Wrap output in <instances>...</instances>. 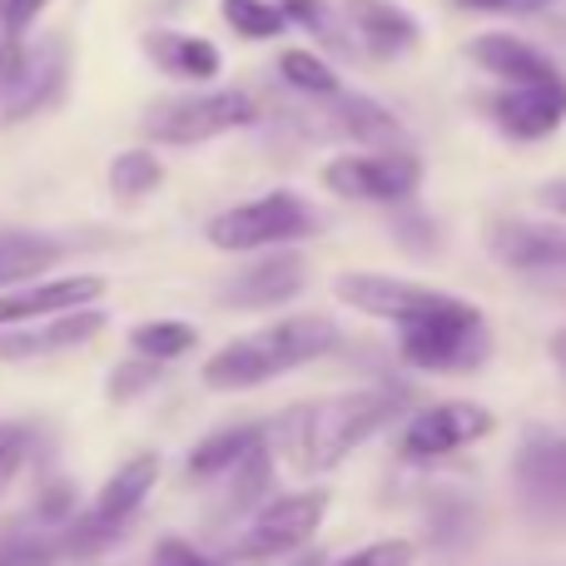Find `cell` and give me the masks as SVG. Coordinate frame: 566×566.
Masks as SVG:
<instances>
[{
    "instance_id": "52a82bcc",
    "label": "cell",
    "mask_w": 566,
    "mask_h": 566,
    "mask_svg": "<svg viewBox=\"0 0 566 566\" xmlns=\"http://www.w3.org/2000/svg\"><path fill=\"white\" fill-rule=\"evenodd\" d=\"M259 119V99L249 90H214V95H189L155 105L145 115V135L155 145H205L229 129H249Z\"/></svg>"
},
{
    "instance_id": "1f68e13d",
    "label": "cell",
    "mask_w": 566,
    "mask_h": 566,
    "mask_svg": "<svg viewBox=\"0 0 566 566\" xmlns=\"http://www.w3.org/2000/svg\"><path fill=\"white\" fill-rule=\"evenodd\" d=\"M155 382H159V363L129 358V363H119V368L109 373V398H115V402H135L139 392H149Z\"/></svg>"
},
{
    "instance_id": "2e32d148",
    "label": "cell",
    "mask_w": 566,
    "mask_h": 566,
    "mask_svg": "<svg viewBox=\"0 0 566 566\" xmlns=\"http://www.w3.org/2000/svg\"><path fill=\"white\" fill-rule=\"evenodd\" d=\"M488 109L512 139H542L566 119V75L542 80V85H512Z\"/></svg>"
},
{
    "instance_id": "6da1fadb",
    "label": "cell",
    "mask_w": 566,
    "mask_h": 566,
    "mask_svg": "<svg viewBox=\"0 0 566 566\" xmlns=\"http://www.w3.org/2000/svg\"><path fill=\"white\" fill-rule=\"evenodd\" d=\"M398 412H408V392L402 388L343 392V398H328V402L289 408L283 418L264 428V442L293 472H323V468H338L353 448H363L373 432H382Z\"/></svg>"
},
{
    "instance_id": "5bb4252c",
    "label": "cell",
    "mask_w": 566,
    "mask_h": 566,
    "mask_svg": "<svg viewBox=\"0 0 566 566\" xmlns=\"http://www.w3.org/2000/svg\"><path fill=\"white\" fill-rule=\"evenodd\" d=\"M303 283H308V269H303L298 254H269V259H259V264L229 274V283L219 289V303H229V308H244V313H254V308H283L293 293H303Z\"/></svg>"
},
{
    "instance_id": "d4e9b609",
    "label": "cell",
    "mask_w": 566,
    "mask_h": 566,
    "mask_svg": "<svg viewBox=\"0 0 566 566\" xmlns=\"http://www.w3.org/2000/svg\"><path fill=\"white\" fill-rule=\"evenodd\" d=\"M60 259L55 239L40 234H0V289H20L35 274H45L50 264Z\"/></svg>"
},
{
    "instance_id": "d6986e66",
    "label": "cell",
    "mask_w": 566,
    "mask_h": 566,
    "mask_svg": "<svg viewBox=\"0 0 566 566\" xmlns=\"http://www.w3.org/2000/svg\"><path fill=\"white\" fill-rule=\"evenodd\" d=\"M468 55L478 60L488 75L507 80V85H542V80H557L562 70L542 55L537 45H527L522 35H478L468 45Z\"/></svg>"
},
{
    "instance_id": "d6a6232c",
    "label": "cell",
    "mask_w": 566,
    "mask_h": 566,
    "mask_svg": "<svg viewBox=\"0 0 566 566\" xmlns=\"http://www.w3.org/2000/svg\"><path fill=\"white\" fill-rule=\"evenodd\" d=\"M279 10H283V20H298L303 30L323 35L328 45H343V40L333 35V15H328V6H323V0H279Z\"/></svg>"
},
{
    "instance_id": "e575fe53",
    "label": "cell",
    "mask_w": 566,
    "mask_h": 566,
    "mask_svg": "<svg viewBox=\"0 0 566 566\" xmlns=\"http://www.w3.org/2000/svg\"><path fill=\"white\" fill-rule=\"evenodd\" d=\"M462 10H488V15H532V10H547L552 0H458Z\"/></svg>"
},
{
    "instance_id": "ba28073f",
    "label": "cell",
    "mask_w": 566,
    "mask_h": 566,
    "mask_svg": "<svg viewBox=\"0 0 566 566\" xmlns=\"http://www.w3.org/2000/svg\"><path fill=\"white\" fill-rule=\"evenodd\" d=\"M323 185L358 205H402L422 185V159L408 149H378V155H343L323 165Z\"/></svg>"
},
{
    "instance_id": "f35d334b",
    "label": "cell",
    "mask_w": 566,
    "mask_h": 566,
    "mask_svg": "<svg viewBox=\"0 0 566 566\" xmlns=\"http://www.w3.org/2000/svg\"><path fill=\"white\" fill-rule=\"evenodd\" d=\"M293 566H298V562H293ZM303 566H328V562H323L318 552H313V557H303Z\"/></svg>"
},
{
    "instance_id": "ffe728a7",
    "label": "cell",
    "mask_w": 566,
    "mask_h": 566,
    "mask_svg": "<svg viewBox=\"0 0 566 566\" xmlns=\"http://www.w3.org/2000/svg\"><path fill=\"white\" fill-rule=\"evenodd\" d=\"M343 10H348L353 30L368 40V50L378 60L402 55V50H412L418 45V35H422L418 20H412L402 6H392V0H348Z\"/></svg>"
},
{
    "instance_id": "9c48e42d",
    "label": "cell",
    "mask_w": 566,
    "mask_h": 566,
    "mask_svg": "<svg viewBox=\"0 0 566 566\" xmlns=\"http://www.w3.org/2000/svg\"><path fill=\"white\" fill-rule=\"evenodd\" d=\"M60 85H65V45L60 40H40V45L6 40V50H0V105H6L10 125L45 109L60 95Z\"/></svg>"
},
{
    "instance_id": "277c9868",
    "label": "cell",
    "mask_w": 566,
    "mask_h": 566,
    "mask_svg": "<svg viewBox=\"0 0 566 566\" xmlns=\"http://www.w3.org/2000/svg\"><path fill=\"white\" fill-rule=\"evenodd\" d=\"M155 482H159V452H135L129 462H119L105 478V488L95 492V502L85 512H75L65 522V532H60L65 562H90L105 547H115L129 532V522L139 517V507L149 502Z\"/></svg>"
},
{
    "instance_id": "4dcf8cb0",
    "label": "cell",
    "mask_w": 566,
    "mask_h": 566,
    "mask_svg": "<svg viewBox=\"0 0 566 566\" xmlns=\"http://www.w3.org/2000/svg\"><path fill=\"white\" fill-rule=\"evenodd\" d=\"M418 562V542L408 537H382V542H368V547L348 552V557L328 562V566H412Z\"/></svg>"
},
{
    "instance_id": "44dd1931",
    "label": "cell",
    "mask_w": 566,
    "mask_h": 566,
    "mask_svg": "<svg viewBox=\"0 0 566 566\" xmlns=\"http://www.w3.org/2000/svg\"><path fill=\"white\" fill-rule=\"evenodd\" d=\"M224 478H229V488H224L219 522H249L269 502V488H274V452H269V442L249 448Z\"/></svg>"
},
{
    "instance_id": "f1b7e54d",
    "label": "cell",
    "mask_w": 566,
    "mask_h": 566,
    "mask_svg": "<svg viewBox=\"0 0 566 566\" xmlns=\"http://www.w3.org/2000/svg\"><path fill=\"white\" fill-rule=\"evenodd\" d=\"M224 20L234 25V35L244 40H274L283 35V10L269 6V0H224Z\"/></svg>"
},
{
    "instance_id": "3957f363",
    "label": "cell",
    "mask_w": 566,
    "mask_h": 566,
    "mask_svg": "<svg viewBox=\"0 0 566 566\" xmlns=\"http://www.w3.org/2000/svg\"><path fill=\"white\" fill-rule=\"evenodd\" d=\"M488 348L492 338L488 323H482V308L458 298V293H442L418 318L398 323V353L418 373H468L488 358Z\"/></svg>"
},
{
    "instance_id": "484cf974",
    "label": "cell",
    "mask_w": 566,
    "mask_h": 566,
    "mask_svg": "<svg viewBox=\"0 0 566 566\" xmlns=\"http://www.w3.org/2000/svg\"><path fill=\"white\" fill-rule=\"evenodd\" d=\"M195 343H199V328L195 323H179V318H155V323H135V328H129L135 358H149V363L185 358Z\"/></svg>"
},
{
    "instance_id": "e0dca14e",
    "label": "cell",
    "mask_w": 566,
    "mask_h": 566,
    "mask_svg": "<svg viewBox=\"0 0 566 566\" xmlns=\"http://www.w3.org/2000/svg\"><path fill=\"white\" fill-rule=\"evenodd\" d=\"M105 328V313L99 308H75L45 318L40 328H0V363H20V358H40V353H65L90 343Z\"/></svg>"
},
{
    "instance_id": "4fadbf2b",
    "label": "cell",
    "mask_w": 566,
    "mask_h": 566,
    "mask_svg": "<svg viewBox=\"0 0 566 566\" xmlns=\"http://www.w3.org/2000/svg\"><path fill=\"white\" fill-rule=\"evenodd\" d=\"M333 289H338V298L348 308L368 313V318H388V323L418 318L422 308H432L442 298V289H422V283L392 279V274H343Z\"/></svg>"
},
{
    "instance_id": "7c38bea8",
    "label": "cell",
    "mask_w": 566,
    "mask_h": 566,
    "mask_svg": "<svg viewBox=\"0 0 566 566\" xmlns=\"http://www.w3.org/2000/svg\"><path fill=\"white\" fill-rule=\"evenodd\" d=\"M303 129L313 139H348V145H392L402 139V125L382 105L363 95H328L323 109H303Z\"/></svg>"
},
{
    "instance_id": "8d00e7d4",
    "label": "cell",
    "mask_w": 566,
    "mask_h": 566,
    "mask_svg": "<svg viewBox=\"0 0 566 566\" xmlns=\"http://www.w3.org/2000/svg\"><path fill=\"white\" fill-rule=\"evenodd\" d=\"M537 205H547L552 214L566 219V179H552V185H542L537 189Z\"/></svg>"
},
{
    "instance_id": "7a4b0ae2",
    "label": "cell",
    "mask_w": 566,
    "mask_h": 566,
    "mask_svg": "<svg viewBox=\"0 0 566 566\" xmlns=\"http://www.w3.org/2000/svg\"><path fill=\"white\" fill-rule=\"evenodd\" d=\"M338 338L343 333L333 318H323V313H293V318L269 323V328L249 333V338L224 343V348L205 363V388L244 392V388H259V382H274L283 373L333 353Z\"/></svg>"
},
{
    "instance_id": "30bf717a",
    "label": "cell",
    "mask_w": 566,
    "mask_h": 566,
    "mask_svg": "<svg viewBox=\"0 0 566 566\" xmlns=\"http://www.w3.org/2000/svg\"><path fill=\"white\" fill-rule=\"evenodd\" d=\"M492 428H497V418L482 402H438V408L412 412L398 438V452L408 462H438V458L472 448V442H482Z\"/></svg>"
},
{
    "instance_id": "836d02e7",
    "label": "cell",
    "mask_w": 566,
    "mask_h": 566,
    "mask_svg": "<svg viewBox=\"0 0 566 566\" xmlns=\"http://www.w3.org/2000/svg\"><path fill=\"white\" fill-rule=\"evenodd\" d=\"M149 566H224V562L205 557V552H199L195 542H185V537H165L155 547V557H149Z\"/></svg>"
},
{
    "instance_id": "f546056e",
    "label": "cell",
    "mask_w": 566,
    "mask_h": 566,
    "mask_svg": "<svg viewBox=\"0 0 566 566\" xmlns=\"http://www.w3.org/2000/svg\"><path fill=\"white\" fill-rule=\"evenodd\" d=\"M35 458V422H0V497Z\"/></svg>"
},
{
    "instance_id": "8992f818",
    "label": "cell",
    "mask_w": 566,
    "mask_h": 566,
    "mask_svg": "<svg viewBox=\"0 0 566 566\" xmlns=\"http://www.w3.org/2000/svg\"><path fill=\"white\" fill-rule=\"evenodd\" d=\"M328 502L333 497L323 488L269 497L264 507H259L254 517L244 522V532H239L229 562H239V566H274L283 557H293V552L308 547L313 532L323 527V517H328Z\"/></svg>"
},
{
    "instance_id": "5b68a950",
    "label": "cell",
    "mask_w": 566,
    "mask_h": 566,
    "mask_svg": "<svg viewBox=\"0 0 566 566\" xmlns=\"http://www.w3.org/2000/svg\"><path fill=\"white\" fill-rule=\"evenodd\" d=\"M318 229H323V219L308 199L289 195V189H274V195H264V199H249V205L214 214L205 239L214 249H229V254H259V249L303 244V239H313Z\"/></svg>"
},
{
    "instance_id": "74e56055",
    "label": "cell",
    "mask_w": 566,
    "mask_h": 566,
    "mask_svg": "<svg viewBox=\"0 0 566 566\" xmlns=\"http://www.w3.org/2000/svg\"><path fill=\"white\" fill-rule=\"evenodd\" d=\"M552 353H557V363L566 368V333H557V343H552Z\"/></svg>"
},
{
    "instance_id": "9a60e30c",
    "label": "cell",
    "mask_w": 566,
    "mask_h": 566,
    "mask_svg": "<svg viewBox=\"0 0 566 566\" xmlns=\"http://www.w3.org/2000/svg\"><path fill=\"white\" fill-rule=\"evenodd\" d=\"M488 249L517 274H562L566 269V229L527 224V219H497L488 229Z\"/></svg>"
},
{
    "instance_id": "83f0119b",
    "label": "cell",
    "mask_w": 566,
    "mask_h": 566,
    "mask_svg": "<svg viewBox=\"0 0 566 566\" xmlns=\"http://www.w3.org/2000/svg\"><path fill=\"white\" fill-rule=\"evenodd\" d=\"M279 75L289 80L298 95H318V99L338 95V75H333V65H323L313 50H283V55H279Z\"/></svg>"
},
{
    "instance_id": "4316f807",
    "label": "cell",
    "mask_w": 566,
    "mask_h": 566,
    "mask_svg": "<svg viewBox=\"0 0 566 566\" xmlns=\"http://www.w3.org/2000/svg\"><path fill=\"white\" fill-rule=\"evenodd\" d=\"M159 179H165V165H159V155H149V149H125V155H115V165H109V189H115L119 205H135V199L155 195Z\"/></svg>"
},
{
    "instance_id": "d590c367",
    "label": "cell",
    "mask_w": 566,
    "mask_h": 566,
    "mask_svg": "<svg viewBox=\"0 0 566 566\" xmlns=\"http://www.w3.org/2000/svg\"><path fill=\"white\" fill-rule=\"evenodd\" d=\"M50 0H6V30H10V40H20L30 30V20L45 10Z\"/></svg>"
},
{
    "instance_id": "ac0fdd59",
    "label": "cell",
    "mask_w": 566,
    "mask_h": 566,
    "mask_svg": "<svg viewBox=\"0 0 566 566\" xmlns=\"http://www.w3.org/2000/svg\"><path fill=\"white\" fill-rule=\"evenodd\" d=\"M517 488L537 507H566V438L537 432L517 452Z\"/></svg>"
},
{
    "instance_id": "603a6c76",
    "label": "cell",
    "mask_w": 566,
    "mask_h": 566,
    "mask_svg": "<svg viewBox=\"0 0 566 566\" xmlns=\"http://www.w3.org/2000/svg\"><path fill=\"white\" fill-rule=\"evenodd\" d=\"M145 45H149V60H155L165 75H179V80H214L219 75V50L209 45L205 35H175V30H155Z\"/></svg>"
},
{
    "instance_id": "8fae6325",
    "label": "cell",
    "mask_w": 566,
    "mask_h": 566,
    "mask_svg": "<svg viewBox=\"0 0 566 566\" xmlns=\"http://www.w3.org/2000/svg\"><path fill=\"white\" fill-rule=\"evenodd\" d=\"M105 279L95 274H70V279H35L20 289H0V328H25V323H45L60 313L95 308Z\"/></svg>"
},
{
    "instance_id": "cb8c5ba5",
    "label": "cell",
    "mask_w": 566,
    "mask_h": 566,
    "mask_svg": "<svg viewBox=\"0 0 566 566\" xmlns=\"http://www.w3.org/2000/svg\"><path fill=\"white\" fill-rule=\"evenodd\" d=\"M259 442H264V422H239V428L209 432V438H199L195 448H189L185 472H189V478H199V482L219 478V472H229L249 448H259Z\"/></svg>"
},
{
    "instance_id": "7402d4cb",
    "label": "cell",
    "mask_w": 566,
    "mask_h": 566,
    "mask_svg": "<svg viewBox=\"0 0 566 566\" xmlns=\"http://www.w3.org/2000/svg\"><path fill=\"white\" fill-rule=\"evenodd\" d=\"M0 566H65L60 532L40 527L30 512L0 522Z\"/></svg>"
}]
</instances>
